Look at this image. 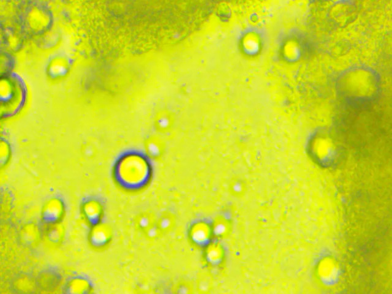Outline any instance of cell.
<instances>
[{
    "mask_svg": "<svg viewBox=\"0 0 392 294\" xmlns=\"http://www.w3.org/2000/svg\"><path fill=\"white\" fill-rule=\"evenodd\" d=\"M152 172L148 157L138 152H130L120 157L115 166V176L126 189H138L149 183Z\"/></svg>",
    "mask_w": 392,
    "mask_h": 294,
    "instance_id": "1",
    "label": "cell"
},
{
    "mask_svg": "<svg viewBox=\"0 0 392 294\" xmlns=\"http://www.w3.org/2000/svg\"><path fill=\"white\" fill-rule=\"evenodd\" d=\"M338 88L345 97L354 101H367L378 92V81L374 74L364 69H353L344 74Z\"/></svg>",
    "mask_w": 392,
    "mask_h": 294,
    "instance_id": "2",
    "label": "cell"
},
{
    "mask_svg": "<svg viewBox=\"0 0 392 294\" xmlns=\"http://www.w3.org/2000/svg\"><path fill=\"white\" fill-rule=\"evenodd\" d=\"M310 151L311 156L317 162L324 165H331L338 156V148L331 136L320 133L311 141Z\"/></svg>",
    "mask_w": 392,
    "mask_h": 294,
    "instance_id": "3",
    "label": "cell"
},
{
    "mask_svg": "<svg viewBox=\"0 0 392 294\" xmlns=\"http://www.w3.org/2000/svg\"><path fill=\"white\" fill-rule=\"evenodd\" d=\"M190 235L191 239L196 244L204 245L210 242L213 234L210 224L205 221H198L191 228Z\"/></svg>",
    "mask_w": 392,
    "mask_h": 294,
    "instance_id": "4",
    "label": "cell"
},
{
    "mask_svg": "<svg viewBox=\"0 0 392 294\" xmlns=\"http://www.w3.org/2000/svg\"><path fill=\"white\" fill-rule=\"evenodd\" d=\"M112 237L110 226L105 223L95 224L90 232V241L95 247H101L106 245Z\"/></svg>",
    "mask_w": 392,
    "mask_h": 294,
    "instance_id": "5",
    "label": "cell"
},
{
    "mask_svg": "<svg viewBox=\"0 0 392 294\" xmlns=\"http://www.w3.org/2000/svg\"><path fill=\"white\" fill-rule=\"evenodd\" d=\"M64 213V205L61 200L53 198L50 199L44 205L43 216L49 223H56L62 217Z\"/></svg>",
    "mask_w": 392,
    "mask_h": 294,
    "instance_id": "6",
    "label": "cell"
},
{
    "mask_svg": "<svg viewBox=\"0 0 392 294\" xmlns=\"http://www.w3.org/2000/svg\"><path fill=\"white\" fill-rule=\"evenodd\" d=\"M82 212L88 221L98 223L103 215V205L97 200H88L82 206Z\"/></svg>",
    "mask_w": 392,
    "mask_h": 294,
    "instance_id": "7",
    "label": "cell"
},
{
    "mask_svg": "<svg viewBox=\"0 0 392 294\" xmlns=\"http://www.w3.org/2000/svg\"><path fill=\"white\" fill-rule=\"evenodd\" d=\"M138 224L142 231L151 237H157L160 234L157 226V220L153 214H141L138 219Z\"/></svg>",
    "mask_w": 392,
    "mask_h": 294,
    "instance_id": "8",
    "label": "cell"
},
{
    "mask_svg": "<svg viewBox=\"0 0 392 294\" xmlns=\"http://www.w3.org/2000/svg\"><path fill=\"white\" fill-rule=\"evenodd\" d=\"M28 24L33 30L41 31L49 23V17L44 10L34 9L29 12Z\"/></svg>",
    "mask_w": 392,
    "mask_h": 294,
    "instance_id": "9",
    "label": "cell"
},
{
    "mask_svg": "<svg viewBox=\"0 0 392 294\" xmlns=\"http://www.w3.org/2000/svg\"><path fill=\"white\" fill-rule=\"evenodd\" d=\"M205 255L208 263L215 266L223 260L224 251L219 243L210 242L206 246Z\"/></svg>",
    "mask_w": 392,
    "mask_h": 294,
    "instance_id": "10",
    "label": "cell"
},
{
    "mask_svg": "<svg viewBox=\"0 0 392 294\" xmlns=\"http://www.w3.org/2000/svg\"><path fill=\"white\" fill-rule=\"evenodd\" d=\"M211 227L213 235L218 238H224L229 234L231 224L227 218L219 216L214 220Z\"/></svg>",
    "mask_w": 392,
    "mask_h": 294,
    "instance_id": "11",
    "label": "cell"
},
{
    "mask_svg": "<svg viewBox=\"0 0 392 294\" xmlns=\"http://www.w3.org/2000/svg\"><path fill=\"white\" fill-rule=\"evenodd\" d=\"M242 45L246 52L254 54L259 51L260 48V37L256 33H248L243 37Z\"/></svg>",
    "mask_w": 392,
    "mask_h": 294,
    "instance_id": "12",
    "label": "cell"
},
{
    "mask_svg": "<svg viewBox=\"0 0 392 294\" xmlns=\"http://www.w3.org/2000/svg\"><path fill=\"white\" fill-rule=\"evenodd\" d=\"M284 57L289 61H294L300 57L301 47L295 40H289L284 44L283 49Z\"/></svg>",
    "mask_w": 392,
    "mask_h": 294,
    "instance_id": "13",
    "label": "cell"
},
{
    "mask_svg": "<svg viewBox=\"0 0 392 294\" xmlns=\"http://www.w3.org/2000/svg\"><path fill=\"white\" fill-rule=\"evenodd\" d=\"M176 224V217L173 213H163L157 220V226L160 234L167 233L171 231Z\"/></svg>",
    "mask_w": 392,
    "mask_h": 294,
    "instance_id": "14",
    "label": "cell"
},
{
    "mask_svg": "<svg viewBox=\"0 0 392 294\" xmlns=\"http://www.w3.org/2000/svg\"><path fill=\"white\" fill-rule=\"evenodd\" d=\"M39 232L37 227L33 224H29L24 227L21 232L22 241L27 245H33L39 239Z\"/></svg>",
    "mask_w": 392,
    "mask_h": 294,
    "instance_id": "15",
    "label": "cell"
},
{
    "mask_svg": "<svg viewBox=\"0 0 392 294\" xmlns=\"http://www.w3.org/2000/svg\"><path fill=\"white\" fill-rule=\"evenodd\" d=\"M146 149L147 153L150 157L157 158L163 154L164 145L159 139L152 138L147 141L146 144Z\"/></svg>",
    "mask_w": 392,
    "mask_h": 294,
    "instance_id": "16",
    "label": "cell"
},
{
    "mask_svg": "<svg viewBox=\"0 0 392 294\" xmlns=\"http://www.w3.org/2000/svg\"><path fill=\"white\" fill-rule=\"evenodd\" d=\"M68 290L72 294L88 293L90 290V285L87 280L76 278L69 282Z\"/></svg>",
    "mask_w": 392,
    "mask_h": 294,
    "instance_id": "17",
    "label": "cell"
},
{
    "mask_svg": "<svg viewBox=\"0 0 392 294\" xmlns=\"http://www.w3.org/2000/svg\"><path fill=\"white\" fill-rule=\"evenodd\" d=\"M63 234V227L58 222L50 223L46 229V237L48 240L52 243H58L61 241Z\"/></svg>",
    "mask_w": 392,
    "mask_h": 294,
    "instance_id": "18",
    "label": "cell"
},
{
    "mask_svg": "<svg viewBox=\"0 0 392 294\" xmlns=\"http://www.w3.org/2000/svg\"><path fill=\"white\" fill-rule=\"evenodd\" d=\"M173 123V117L168 112H161L155 120L156 127L161 132H165L169 130Z\"/></svg>",
    "mask_w": 392,
    "mask_h": 294,
    "instance_id": "19",
    "label": "cell"
},
{
    "mask_svg": "<svg viewBox=\"0 0 392 294\" xmlns=\"http://www.w3.org/2000/svg\"><path fill=\"white\" fill-rule=\"evenodd\" d=\"M68 63L63 58H58L53 60L49 66V72L53 76H60L66 73Z\"/></svg>",
    "mask_w": 392,
    "mask_h": 294,
    "instance_id": "20",
    "label": "cell"
},
{
    "mask_svg": "<svg viewBox=\"0 0 392 294\" xmlns=\"http://www.w3.org/2000/svg\"><path fill=\"white\" fill-rule=\"evenodd\" d=\"M14 88L11 82L7 79H2L0 85V93L2 100H8L14 94Z\"/></svg>",
    "mask_w": 392,
    "mask_h": 294,
    "instance_id": "21",
    "label": "cell"
},
{
    "mask_svg": "<svg viewBox=\"0 0 392 294\" xmlns=\"http://www.w3.org/2000/svg\"><path fill=\"white\" fill-rule=\"evenodd\" d=\"M229 189L233 196L240 197L245 191V184L240 179L236 178L230 182Z\"/></svg>",
    "mask_w": 392,
    "mask_h": 294,
    "instance_id": "22",
    "label": "cell"
},
{
    "mask_svg": "<svg viewBox=\"0 0 392 294\" xmlns=\"http://www.w3.org/2000/svg\"><path fill=\"white\" fill-rule=\"evenodd\" d=\"M10 150L9 146L6 143H2L1 144V162H6L9 159Z\"/></svg>",
    "mask_w": 392,
    "mask_h": 294,
    "instance_id": "23",
    "label": "cell"
},
{
    "mask_svg": "<svg viewBox=\"0 0 392 294\" xmlns=\"http://www.w3.org/2000/svg\"><path fill=\"white\" fill-rule=\"evenodd\" d=\"M190 287L189 286H187V284H184L180 287L178 288L179 290L184 291H183V293H189V291L190 290Z\"/></svg>",
    "mask_w": 392,
    "mask_h": 294,
    "instance_id": "24",
    "label": "cell"
}]
</instances>
